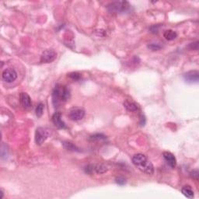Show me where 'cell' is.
<instances>
[{"mask_svg":"<svg viewBox=\"0 0 199 199\" xmlns=\"http://www.w3.org/2000/svg\"><path fill=\"white\" fill-rule=\"evenodd\" d=\"M69 77L72 80H75V81H78L81 79V75L78 72H72V73L69 74Z\"/></svg>","mask_w":199,"mask_h":199,"instance_id":"d6986e66","label":"cell"},{"mask_svg":"<svg viewBox=\"0 0 199 199\" xmlns=\"http://www.w3.org/2000/svg\"><path fill=\"white\" fill-rule=\"evenodd\" d=\"M52 121H53L54 124H55L58 129H63L66 128V124H65V122L62 121V119H61V114L60 113V112H55V113L52 115Z\"/></svg>","mask_w":199,"mask_h":199,"instance_id":"9c48e42d","label":"cell"},{"mask_svg":"<svg viewBox=\"0 0 199 199\" xmlns=\"http://www.w3.org/2000/svg\"><path fill=\"white\" fill-rule=\"evenodd\" d=\"M163 37H165L167 41H173L177 38V34L175 31H172V30H168V31H166L165 32L163 33Z\"/></svg>","mask_w":199,"mask_h":199,"instance_id":"5bb4252c","label":"cell"},{"mask_svg":"<svg viewBox=\"0 0 199 199\" xmlns=\"http://www.w3.org/2000/svg\"><path fill=\"white\" fill-rule=\"evenodd\" d=\"M70 97V91L66 86L58 84L55 86L52 93V100L54 105L56 107L60 103L65 102Z\"/></svg>","mask_w":199,"mask_h":199,"instance_id":"7a4b0ae2","label":"cell"},{"mask_svg":"<svg viewBox=\"0 0 199 199\" xmlns=\"http://www.w3.org/2000/svg\"><path fill=\"white\" fill-rule=\"evenodd\" d=\"M94 170L97 173H99V174H102V173H106L108 170V168H107V166L104 163H100L97 164V165L94 166Z\"/></svg>","mask_w":199,"mask_h":199,"instance_id":"9a60e30c","label":"cell"},{"mask_svg":"<svg viewBox=\"0 0 199 199\" xmlns=\"http://www.w3.org/2000/svg\"><path fill=\"white\" fill-rule=\"evenodd\" d=\"M106 136L105 135H102V134H96V135H92V136L90 137V140H92V141H96V140H103L105 139Z\"/></svg>","mask_w":199,"mask_h":199,"instance_id":"ac0fdd59","label":"cell"},{"mask_svg":"<svg viewBox=\"0 0 199 199\" xmlns=\"http://www.w3.org/2000/svg\"><path fill=\"white\" fill-rule=\"evenodd\" d=\"M184 79L187 83H198L199 80V72L198 71L194 70L187 72L184 75Z\"/></svg>","mask_w":199,"mask_h":199,"instance_id":"ba28073f","label":"cell"},{"mask_svg":"<svg viewBox=\"0 0 199 199\" xmlns=\"http://www.w3.org/2000/svg\"><path fill=\"white\" fill-rule=\"evenodd\" d=\"M159 27V26H157V25H156V26H153L151 28H150V32L152 33H157L158 32V28Z\"/></svg>","mask_w":199,"mask_h":199,"instance_id":"d4e9b609","label":"cell"},{"mask_svg":"<svg viewBox=\"0 0 199 199\" xmlns=\"http://www.w3.org/2000/svg\"><path fill=\"white\" fill-rule=\"evenodd\" d=\"M132 163L143 173L148 175H153L154 173V167L145 155L141 153L135 154L132 157Z\"/></svg>","mask_w":199,"mask_h":199,"instance_id":"6da1fadb","label":"cell"},{"mask_svg":"<svg viewBox=\"0 0 199 199\" xmlns=\"http://www.w3.org/2000/svg\"><path fill=\"white\" fill-rule=\"evenodd\" d=\"M63 145V147L65 148L66 149L69 150V151H73V152H79L78 148L73 144V143H70V142H63L62 143Z\"/></svg>","mask_w":199,"mask_h":199,"instance_id":"2e32d148","label":"cell"},{"mask_svg":"<svg viewBox=\"0 0 199 199\" xmlns=\"http://www.w3.org/2000/svg\"><path fill=\"white\" fill-rule=\"evenodd\" d=\"M116 183L117 184H118L119 185H124V184H125L126 183V181L124 178L123 177H118L116 179Z\"/></svg>","mask_w":199,"mask_h":199,"instance_id":"603a6c76","label":"cell"},{"mask_svg":"<svg viewBox=\"0 0 199 199\" xmlns=\"http://www.w3.org/2000/svg\"><path fill=\"white\" fill-rule=\"evenodd\" d=\"M44 110H45V104H44L43 103H40V104L37 106V107H36V115H37V117H39V118L41 117L44 113Z\"/></svg>","mask_w":199,"mask_h":199,"instance_id":"e0dca14e","label":"cell"},{"mask_svg":"<svg viewBox=\"0 0 199 199\" xmlns=\"http://www.w3.org/2000/svg\"><path fill=\"white\" fill-rule=\"evenodd\" d=\"M85 172L87 173H92V172L94 170V166L93 165H89L87 167H85Z\"/></svg>","mask_w":199,"mask_h":199,"instance_id":"7402d4cb","label":"cell"},{"mask_svg":"<svg viewBox=\"0 0 199 199\" xmlns=\"http://www.w3.org/2000/svg\"><path fill=\"white\" fill-rule=\"evenodd\" d=\"M123 105H124V107H125L129 111H136L138 109V105H137L136 103L133 102V101L132 100H124V103H123Z\"/></svg>","mask_w":199,"mask_h":199,"instance_id":"7c38bea8","label":"cell"},{"mask_svg":"<svg viewBox=\"0 0 199 199\" xmlns=\"http://www.w3.org/2000/svg\"><path fill=\"white\" fill-rule=\"evenodd\" d=\"M20 101L21 105L23 106L24 108H30L32 105V102H31V98L27 93H20Z\"/></svg>","mask_w":199,"mask_h":199,"instance_id":"8fae6325","label":"cell"},{"mask_svg":"<svg viewBox=\"0 0 199 199\" xmlns=\"http://www.w3.org/2000/svg\"><path fill=\"white\" fill-rule=\"evenodd\" d=\"M2 77V80L5 82L10 83L17 80V73L15 69L9 68V69H6L3 71Z\"/></svg>","mask_w":199,"mask_h":199,"instance_id":"8992f818","label":"cell"},{"mask_svg":"<svg viewBox=\"0 0 199 199\" xmlns=\"http://www.w3.org/2000/svg\"><path fill=\"white\" fill-rule=\"evenodd\" d=\"M148 48H150L152 51H158L161 48V46L158 44H150L148 45Z\"/></svg>","mask_w":199,"mask_h":199,"instance_id":"ffe728a7","label":"cell"},{"mask_svg":"<svg viewBox=\"0 0 199 199\" xmlns=\"http://www.w3.org/2000/svg\"><path fill=\"white\" fill-rule=\"evenodd\" d=\"M49 136V131L44 128H37L35 132V142L36 144L41 146L43 144L47 138Z\"/></svg>","mask_w":199,"mask_h":199,"instance_id":"277c9868","label":"cell"},{"mask_svg":"<svg viewBox=\"0 0 199 199\" xmlns=\"http://www.w3.org/2000/svg\"><path fill=\"white\" fill-rule=\"evenodd\" d=\"M57 58V53L54 50H46L42 53L41 56V62L51 63L55 61Z\"/></svg>","mask_w":199,"mask_h":199,"instance_id":"52a82bcc","label":"cell"},{"mask_svg":"<svg viewBox=\"0 0 199 199\" xmlns=\"http://www.w3.org/2000/svg\"><path fill=\"white\" fill-rule=\"evenodd\" d=\"M163 156L164 159L167 161L168 165L170 166L171 168H175V167H176L177 159L173 153H170V152H164V153H163Z\"/></svg>","mask_w":199,"mask_h":199,"instance_id":"30bf717a","label":"cell"},{"mask_svg":"<svg viewBox=\"0 0 199 199\" xmlns=\"http://www.w3.org/2000/svg\"><path fill=\"white\" fill-rule=\"evenodd\" d=\"M181 192H182L183 195L187 198H193L195 196V194H194V191L192 190V187L188 185L184 186V187L181 188Z\"/></svg>","mask_w":199,"mask_h":199,"instance_id":"4fadbf2b","label":"cell"},{"mask_svg":"<svg viewBox=\"0 0 199 199\" xmlns=\"http://www.w3.org/2000/svg\"><path fill=\"white\" fill-rule=\"evenodd\" d=\"M130 6V3L127 1H115L107 5V9L110 12L121 13L127 12Z\"/></svg>","mask_w":199,"mask_h":199,"instance_id":"3957f363","label":"cell"},{"mask_svg":"<svg viewBox=\"0 0 199 199\" xmlns=\"http://www.w3.org/2000/svg\"><path fill=\"white\" fill-rule=\"evenodd\" d=\"M190 50H198V41L194 42V43H191L188 46Z\"/></svg>","mask_w":199,"mask_h":199,"instance_id":"44dd1931","label":"cell"},{"mask_svg":"<svg viewBox=\"0 0 199 199\" xmlns=\"http://www.w3.org/2000/svg\"><path fill=\"white\" fill-rule=\"evenodd\" d=\"M85 116V110L80 107H73L69 113V117L72 121H78L83 119Z\"/></svg>","mask_w":199,"mask_h":199,"instance_id":"5b68a950","label":"cell"},{"mask_svg":"<svg viewBox=\"0 0 199 199\" xmlns=\"http://www.w3.org/2000/svg\"><path fill=\"white\" fill-rule=\"evenodd\" d=\"M3 198V192L2 191H1V198Z\"/></svg>","mask_w":199,"mask_h":199,"instance_id":"484cf974","label":"cell"},{"mask_svg":"<svg viewBox=\"0 0 199 199\" xmlns=\"http://www.w3.org/2000/svg\"><path fill=\"white\" fill-rule=\"evenodd\" d=\"M191 177H193L194 179L198 180V170H193V171H192V173H191Z\"/></svg>","mask_w":199,"mask_h":199,"instance_id":"cb8c5ba5","label":"cell"}]
</instances>
